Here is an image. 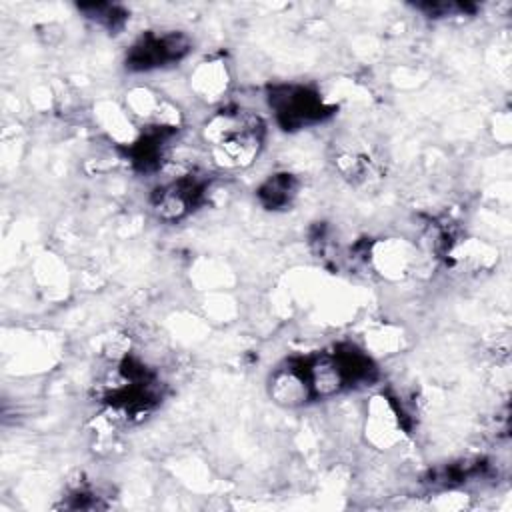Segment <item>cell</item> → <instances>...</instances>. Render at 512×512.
I'll use <instances>...</instances> for the list:
<instances>
[{
  "instance_id": "1",
  "label": "cell",
  "mask_w": 512,
  "mask_h": 512,
  "mask_svg": "<svg viewBox=\"0 0 512 512\" xmlns=\"http://www.w3.org/2000/svg\"><path fill=\"white\" fill-rule=\"evenodd\" d=\"M264 120L256 112L228 108L216 112L204 126L202 136L210 144L218 166L236 170L250 166L264 140Z\"/></svg>"
},
{
  "instance_id": "2",
  "label": "cell",
  "mask_w": 512,
  "mask_h": 512,
  "mask_svg": "<svg viewBox=\"0 0 512 512\" xmlns=\"http://www.w3.org/2000/svg\"><path fill=\"white\" fill-rule=\"evenodd\" d=\"M268 104L276 122L284 130H300L320 124L334 112V108L328 106L316 90L300 84L272 86L268 92Z\"/></svg>"
},
{
  "instance_id": "3",
  "label": "cell",
  "mask_w": 512,
  "mask_h": 512,
  "mask_svg": "<svg viewBox=\"0 0 512 512\" xmlns=\"http://www.w3.org/2000/svg\"><path fill=\"white\" fill-rule=\"evenodd\" d=\"M192 50L188 36L182 32H146L126 54V68L134 72L164 68L180 62Z\"/></svg>"
},
{
  "instance_id": "4",
  "label": "cell",
  "mask_w": 512,
  "mask_h": 512,
  "mask_svg": "<svg viewBox=\"0 0 512 512\" xmlns=\"http://www.w3.org/2000/svg\"><path fill=\"white\" fill-rule=\"evenodd\" d=\"M208 180L196 172H182L152 192V208L164 222H176L202 204Z\"/></svg>"
},
{
  "instance_id": "5",
  "label": "cell",
  "mask_w": 512,
  "mask_h": 512,
  "mask_svg": "<svg viewBox=\"0 0 512 512\" xmlns=\"http://www.w3.org/2000/svg\"><path fill=\"white\" fill-rule=\"evenodd\" d=\"M270 398L286 408H296L312 402L310 386L300 358H290L274 368L268 380Z\"/></svg>"
},
{
  "instance_id": "6",
  "label": "cell",
  "mask_w": 512,
  "mask_h": 512,
  "mask_svg": "<svg viewBox=\"0 0 512 512\" xmlns=\"http://www.w3.org/2000/svg\"><path fill=\"white\" fill-rule=\"evenodd\" d=\"M366 430L370 440L380 448L390 446L400 438L404 430V418L390 398H384V396L374 398L370 406Z\"/></svg>"
},
{
  "instance_id": "7",
  "label": "cell",
  "mask_w": 512,
  "mask_h": 512,
  "mask_svg": "<svg viewBox=\"0 0 512 512\" xmlns=\"http://www.w3.org/2000/svg\"><path fill=\"white\" fill-rule=\"evenodd\" d=\"M190 86L194 88V92L200 98H204L208 102L218 100L226 92V86H228V72H226L224 62H220V60L202 62L194 70V74L190 78Z\"/></svg>"
},
{
  "instance_id": "8",
  "label": "cell",
  "mask_w": 512,
  "mask_h": 512,
  "mask_svg": "<svg viewBox=\"0 0 512 512\" xmlns=\"http://www.w3.org/2000/svg\"><path fill=\"white\" fill-rule=\"evenodd\" d=\"M296 190H298L296 178L288 172H280L270 176L266 182H262V186L258 188V200L268 210L286 208L294 200Z\"/></svg>"
},
{
  "instance_id": "9",
  "label": "cell",
  "mask_w": 512,
  "mask_h": 512,
  "mask_svg": "<svg viewBox=\"0 0 512 512\" xmlns=\"http://www.w3.org/2000/svg\"><path fill=\"white\" fill-rule=\"evenodd\" d=\"M80 10H84L90 20L106 26L108 30H118L126 22V12L116 4H82Z\"/></svg>"
}]
</instances>
